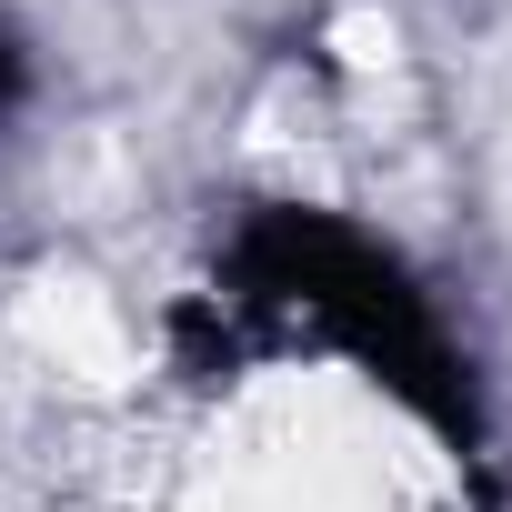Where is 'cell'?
<instances>
[{"instance_id": "6da1fadb", "label": "cell", "mask_w": 512, "mask_h": 512, "mask_svg": "<svg viewBox=\"0 0 512 512\" xmlns=\"http://www.w3.org/2000/svg\"><path fill=\"white\" fill-rule=\"evenodd\" d=\"M231 282H241V302H292L322 332H342L432 432H472V382H462L442 322L422 312V292L382 262V251L352 241L342 221H322V211H262L231 241Z\"/></svg>"}, {"instance_id": "7a4b0ae2", "label": "cell", "mask_w": 512, "mask_h": 512, "mask_svg": "<svg viewBox=\"0 0 512 512\" xmlns=\"http://www.w3.org/2000/svg\"><path fill=\"white\" fill-rule=\"evenodd\" d=\"M21 101V51H11V31H0V111Z\"/></svg>"}]
</instances>
